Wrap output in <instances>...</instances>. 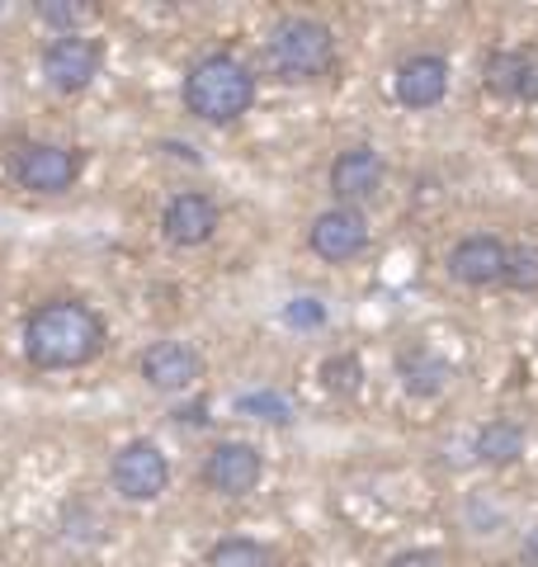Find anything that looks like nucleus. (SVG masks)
<instances>
[{
    "label": "nucleus",
    "instance_id": "obj_1",
    "mask_svg": "<svg viewBox=\"0 0 538 567\" xmlns=\"http://www.w3.org/2000/svg\"><path fill=\"white\" fill-rule=\"evenodd\" d=\"M104 350V317L81 298H48L24 317V354L39 369H81Z\"/></svg>",
    "mask_w": 538,
    "mask_h": 567
},
{
    "label": "nucleus",
    "instance_id": "obj_2",
    "mask_svg": "<svg viewBox=\"0 0 538 567\" xmlns=\"http://www.w3.org/2000/svg\"><path fill=\"white\" fill-rule=\"evenodd\" d=\"M185 110L204 123H237L256 104V71H250L237 52H204L199 62L185 71Z\"/></svg>",
    "mask_w": 538,
    "mask_h": 567
},
{
    "label": "nucleus",
    "instance_id": "obj_3",
    "mask_svg": "<svg viewBox=\"0 0 538 567\" xmlns=\"http://www.w3.org/2000/svg\"><path fill=\"white\" fill-rule=\"evenodd\" d=\"M265 62L279 81H317L335 66V33L312 14H283L265 39Z\"/></svg>",
    "mask_w": 538,
    "mask_h": 567
},
{
    "label": "nucleus",
    "instance_id": "obj_4",
    "mask_svg": "<svg viewBox=\"0 0 538 567\" xmlns=\"http://www.w3.org/2000/svg\"><path fill=\"white\" fill-rule=\"evenodd\" d=\"M10 175L33 194H66L81 181V152L62 142H20L10 156Z\"/></svg>",
    "mask_w": 538,
    "mask_h": 567
},
{
    "label": "nucleus",
    "instance_id": "obj_5",
    "mask_svg": "<svg viewBox=\"0 0 538 567\" xmlns=\"http://www.w3.org/2000/svg\"><path fill=\"white\" fill-rule=\"evenodd\" d=\"M110 477H114V492L123 502H156L170 483V458L161 454V445H152V440H128V445L114 454Z\"/></svg>",
    "mask_w": 538,
    "mask_h": 567
},
{
    "label": "nucleus",
    "instance_id": "obj_6",
    "mask_svg": "<svg viewBox=\"0 0 538 567\" xmlns=\"http://www.w3.org/2000/svg\"><path fill=\"white\" fill-rule=\"evenodd\" d=\"M100 66H104V48L95 39H85V33H58V39L43 48V76L52 91H62V95L85 91V85L100 76Z\"/></svg>",
    "mask_w": 538,
    "mask_h": 567
},
{
    "label": "nucleus",
    "instance_id": "obj_7",
    "mask_svg": "<svg viewBox=\"0 0 538 567\" xmlns=\"http://www.w3.org/2000/svg\"><path fill=\"white\" fill-rule=\"evenodd\" d=\"M308 246L327 260V265H345L354 256L369 251V218L350 204H335L327 213H317L308 227Z\"/></svg>",
    "mask_w": 538,
    "mask_h": 567
},
{
    "label": "nucleus",
    "instance_id": "obj_8",
    "mask_svg": "<svg viewBox=\"0 0 538 567\" xmlns=\"http://www.w3.org/2000/svg\"><path fill=\"white\" fill-rule=\"evenodd\" d=\"M260 477H265V458L256 445H246V440H223V445H213L204 458V483L218 496L256 492Z\"/></svg>",
    "mask_w": 538,
    "mask_h": 567
},
{
    "label": "nucleus",
    "instance_id": "obj_9",
    "mask_svg": "<svg viewBox=\"0 0 538 567\" xmlns=\"http://www.w3.org/2000/svg\"><path fill=\"white\" fill-rule=\"evenodd\" d=\"M223 213L213 204V194L204 189H179L161 208V233H166L170 246H204L213 233H218Z\"/></svg>",
    "mask_w": 538,
    "mask_h": 567
},
{
    "label": "nucleus",
    "instance_id": "obj_10",
    "mask_svg": "<svg viewBox=\"0 0 538 567\" xmlns=\"http://www.w3.org/2000/svg\"><path fill=\"white\" fill-rule=\"evenodd\" d=\"M506 260H510V246L492 237V233H473L454 241V251H448V275L458 284H468V289H487V284H506Z\"/></svg>",
    "mask_w": 538,
    "mask_h": 567
},
{
    "label": "nucleus",
    "instance_id": "obj_11",
    "mask_svg": "<svg viewBox=\"0 0 538 567\" xmlns=\"http://www.w3.org/2000/svg\"><path fill=\"white\" fill-rule=\"evenodd\" d=\"M383 175H387V166H383L379 147H369V142H354V147H345L331 162L327 181H331L335 199L354 208V204H364V199H373V194L383 189Z\"/></svg>",
    "mask_w": 538,
    "mask_h": 567
},
{
    "label": "nucleus",
    "instance_id": "obj_12",
    "mask_svg": "<svg viewBox=\"0 0 538 567\" xmlns=\"http://www.w3.org/2000/svg\"><path fill=\"white\" fill-rule=\"evenodd\" d=\"M137 369L156 393H185V388L204 379V354L189 341H156V346H147Z\"/></svg>",
    "mask_w": 538,
    "mask_h": 567
},
{
    "label": "nucleus",
    "instance_id": "obj_13",
    "mask_svg": "<svg viewBox=\"0 0 538 567\" xmlns=\"http://www.w3.org/2000/svg\"><path fill=\"white\" fill-rule=\"evenodd\" d=\"M392 91H397L406 110H435L448 95V62L439 52H411L397 66V76H392Z\"/></svg>",
    "mask_w": 538,
    "mask_h": 567
},
{
    "label": "nucleus",
    "instance_id": "obj_14",
    "mask_svg": "<svg viewBox=\"0 0 538 567\" xmlns=\"http://www.w3.org/2000/svg\"><path fill=\"white\" fill-rule=\"evenodd\" d=\"M473 454L482 458V464H492V468L515 464V458L525 454V425L510 421V416L487 421V425L477 431V440H473Z\"/></svg>",
    "mask_w": 538,
    "mask_h": 567
},
{
    "label": "nucleus",
    "instance_id": "obj_15",
    "mask_svg": "<svg viewBox=\"0 0 538 567\" xmlns=\"http://www.w3.org/2000/svg\"><path fill=\"white\" fill-rule=\"evenodd\" d=\"M448 379H454V369H448L439 354H430V350H416V354H406L402 360V383H406V393H416V398L444 393Z\"/></svg>",
    "mask_w": 538,
    "mask_h": 567
},
{
    "label": "nucleus",
    "instance_id": "obj_16",
    "mask_svg": "<svg viewBox=\"0 0 538 567\" xmlns=\"http://www.w3.org/2000/svg\"><path fill=\"white\" fill-rule=\"evenodd\" d=\"M525 52L529 48H496L487 66H482V81L487 91L500 100H519V81H525Z\"/></svg>",
    "mask_w": 538,
    "mask_h": 567
},
{
    "label": "nucleus",
    "instance_id": "obj_17",
    "mask_svg": "<svg viewBox=\"0 0 538 567\" xmlns=\"http://www.w3.org/2000/svg\"><path fill=\"white\" fill-rule=\"evenodd\" d=\"M208 567H279V558L256 539H218L208 548Z\"/></svg>",
    "mask_w": 538,
    "mask_h": 567
},
{
    "label": "nucleus",
    "instance_id": "obj_18",
    "mask_svg": "<svg viewBox=\"0 0 538 567\" xmlns=\"http://www.w3.org/2000/svg\"><path fill=\"white\" fill-rule=\"evenodd\" d=\"M237 412L250 421H269V425H289L293 421V402L275 393V388H260V393H241L237 398Z\"/></svg>",
    "mask_w": 538,
    "mask_h": 567
},
{
    "label": "nucleus",
    "instance_id": "obj_19",
    "mask_svg": "<svg viewBox=\"0 0 538 567\" xmlns=\"http://www.w3.org/2000/svg\"><path fill=\"white\" fill-rule=\"evenodd\" d=\"M506 289H515V293H538V241H519V246H510V260H506Z\"/></svg>",
    "mask_w": 538,
    "mask_h": 567
},
{
    "label": "nucleus",
    "instance_id": "obj_20",
    "mask_svg": "<svg viewBox=\"0 0 538 567\" xmlns=\"http://www.w3.org/2000/svg\"><path fill=\"white\" fill-rule=\"evenodd\" d=\"M321 379H327L331 393H354L359 379H364V364H359L354 354H331V360L321 364Z\"/></svg>",
    "mask_w": 538,
    "mask_h": 567
},
{
    "label": "nucleus",
    "instance_id": "obj_21",
    "mask_svg": "<svg viewBox=\"0 0 538 567\" xmlns=\"http://www.w3.org/2000/svg\"><path fill=\"white\" fill-rule=\"evenodd\" d=\"M33 14H39L43 24H52L58 33H76V24L85 20L90 10H85V6H71V0H43V6L33 10Z\"/></svg>",
    "mask_w": 538,
    "mask_h": 567
},
{
    "label": "nucleus",
    "instance_id": "obj_22",
    "mask_svg": "<svg viewBox=\"0 0 538 567\" xmlns=\"http://www.w3.org/2000/svg\"><path fill=\"white\" fill-rule=\"evenodd\" d=\"M283 322L298 331H317V327H327V303H321V298H293V303L283 308Z\"/></svg>",
    "mask_w": 538,
    "mask_h": 567
},
{
    "label": "nucleus",
    "instance_id": "obj_23",
    "mask_svg": "<svg viewBox=\"0 0 538 567\" xmlns=\"http://www.w3.org/2000/svg\"><path fill=\"white\" fill-rule=\"evenodd\" d=\"M387 567H444V558L435 554V548H406V554L387 558Z\"/></svg>",
    "mask_w": 538,
    "mask_h": 567
},
{
    "label": "nucleus",
    "instance_id": "obj_24",
    "mask_svg": "<svg viewBox=\"0 0 538 567\" xmlns=\"http://www.w3.org/2000/svg\"><path fill=\"white\" fill-rule=\"evenodd\" d=\"M519 100L538 104V48L525 52V81H519Z\"/></svg>",
    "mask_w": 538,
    "mask_h": 567
},
{
    "label": "nucleus",
    "instance_id": "obj_25",
    "mask_svg": "<svg viewBox=\"0 0 538 567\" xmlns=\"http://www.w3.org/2000/svg\"><path fill=\"white\" fill-rule=\"evenodd\" d=\"M519 567H538V529H529L525 544H519Z\"/></svg>",
    "mask_w": 538,
    "mask_h": 567
}]
</instances>
